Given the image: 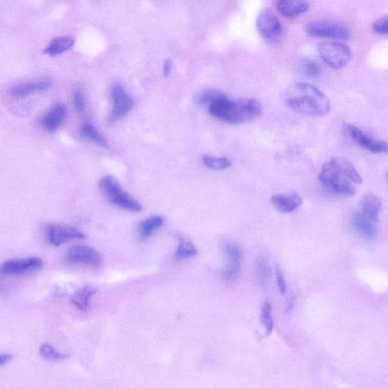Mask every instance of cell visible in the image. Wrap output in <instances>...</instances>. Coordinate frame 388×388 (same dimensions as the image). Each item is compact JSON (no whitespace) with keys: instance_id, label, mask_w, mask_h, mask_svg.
Listing matches in <instances>:
<instances>
[{"instance_id":"4dcf8cb0","label":"cell","mask_w":388,"mask_h":388,"mask_svg":"<svg viewBox=\"0 0 388 388\" xmlns=\"http://www.w3.org/2000/svg\"><path fill=\"white\" fill-rule=\"evenodd\" d=\"M74 105L79 113H83L84 111V99L83 92L80 89L75 90L73 93Z\"/></svg>"},{"instance_id":"7402d4cb","label":"cell","mask_w":388,"mask_h":388,"mask_svg":"<svg viewBox=\"0 0 388 388\" xmlns=\"http://www.w3.org/2000/svg\"><path fill=\"white\" fill-rule=\"evenodd\" d=\"M98 289L91 286H84L76 290L71 297V303L81 311H86L89 306L91 297L96 294Z\"/></svg>"},{"instance_id":"d590c367","label":"cell","mask_w":388,"mask_h":388,"mask_svg":"<svg viewBox=\"0 0 388 388\" xmlns=\"http://www.w3.org/2000/svg\"><path fill=\"white\" fill-rule=\"evenodd\" d=\"M387 180H388V172H387Z\"/></svg>"},{"instance_id":"603a6c76","label":"cell","mask_w":388,"mask_h":388,"mask_svg":"<svg viewBox=\"0 0 388 388\" xmlns=\"http://www.w3.org/2000/svg\"><path fill=\"white\" fill-rule=\"evenodd\" d=\"M164 218L161 216H154L142 221L138 227L140 239L146 240L164 224Z\"/></svg>"},{"instance_id":"9c48e42d","label":"cell","mask_w":388,"mask_h":388,"mask_svg":"<svg viewBox=\"0 0 388 388\" xmlns=\"http://www.w3.org/2000/svg\"><path fill=\"white\" fill-rule=\"evenodd\" d=\"M47 241L54 247H59L65 243L84 239L86 235L77 228L66 225L51 224L46 227Z\"/></svg>"},{"instance_id":"484cf974","label":"cell","mask_w":388,"mask_h":388,"mask_svg":"<svg viewBox=\"0 0 388 388\" xmlns=\"http://www.w3.org/2000/svg\"><path fill=\"white\" fill-rule=\"evenodd\" d=\"M260 321L265 329L266 335H270L274 329L272 306L270 303L265 302L261 308Z\"/></svg>"},{"instance_id":"d6a6232c","label":"cell","mask_w":388,"mask_h":388,"mask_svg":"<svg viewBox=\"0 0 388 388\" xmlns=\"http://www.w3.org/2000/svg\"><path fill=\"white\" fill-rule=\"evenodd\" d=\"M275 273L277 284H278V287L279 288L281 294L284 295L285 293H286L287 290L286 281H285L284 275L279 267L276 268Z\"/></svg>"},{"instance_id":"30bf717a","label":"cell","mask_w":388,"mask_h":388,"mask_svg":"<svg viewBox=\"0 0 388 388\" xmlns=\"http://www.w3.org/2000/svg\"><path fill=\"white\" fill-rule=\"evenodd\" d=\"M344 128L348 136L361 147L376 154H388V142L371 138L361 129L352 124H345Z\"/></svg>"},{"instance_id":"7c38bea8","label":"cell","mask_w":388,"mask_h":388,"mask_svg":"<svg viewBox=\"0 0 388 388\" xmlns=\"http://www.w3.org/2000/svg\"><path fill=\"white\" fill-rule=\"evenodd\" d=\"M43 266L44 261L37 257L13 259L2 264L1 272L7 275H19L38 270Z\"/></svg>"},{"instance_id":"3957f363","label":"cell","mask_w":388,"mask_h":388,"mask_svg":"<svg viewBox=\"0 0 388 388\" xmlns=\"http://www.w3.org/2000/svg\"><path fill=\"white\" fill-rule=\"evenodd\" d=\"M319 180L324 189L332 194L353 196L356 193L353 182L345 177L331 160L324 163Z\"/></svg>"},{"instance_id":"277c9868","label":"cell","mask_w":388,"mask_h":388,"mask_svg":"<svg viewBox=\"0 0 388 388\" xmlns=\"http://www.w3.org/2000/svg\"><path fill=\"white\" fill-rule=\"evenodd\" d=\"M99 186L109 201L116 207L131 212L142 211V205L129 193L124 191L113 176H104L100 180Z\"/></svg>"},{"instance_id":"4fadbf2b","label":"cell","mask_w":388,"mask_h":388,"mask_svg":"<svg viewBox=\"0 0 388 388\" xmlns=\"http://www.w3.org/2000/svg\"><path fill=\"white\" fill-rule=\"evenodd\" d=\"M224 252L227 259L224 276L228 281L239 278L241 272L243 261L242 251L235 243L228 242L224 245Z\"/></svg>"},{"instance_id":"4316f807","label":"cell","mask_w":388,"mask_h":388,"mask_svg":"<svg viewBox=\"0 0 388 388\" xmlns=\"http://www.w3.org/2000/svg\"><path fill=\"white\" fill-rule=\"evenodd\" d=\"M82 131L84 137L92 140L95 144L102 147H108L106 140L102 137L99 131L90 122H86L82 124Z\"/></svg>"},{"instance_id":"8992f818","label":"cell","mask_w":388,"mask_h":388,"mask_svg":"<svg viewBox=\"0 0 388 388\" xmlns=\"http://www.w3.org/2000/svg\"><path fill=\"white\" fill-rule=\"evenodd\" d=\"M308 35L314 37L329 38L347 41L351 38V31L340 24L328 21H315L306 26Z\"/></svg>"},{"instance_id":"ac0fdd59","label":"cell","mask_w":388,"mask_h":388,"mask_svg":"<svg viewBox=\"0 0 388 388\" xmlns=\"http://www.w3.org/2000/svg\"><path fill=\"white\" fill-rule=\"evenodd\" d=\"M360 205L361 212L364 215L373 221L374 223H377L379 212L382 205L381 198L372 192H368L361 197Z\"/></svg>"},{"instance_id":"ffe728a7","label":"cell","mask_w":388,"mask_h":388,"mask_svg":"<svg viewBox=\"0 0 388 388\" xmlns=\"http://www.w3.org/2000/svg\"><path fill=\"white\" fill-rule=\"evenodd\" d=\"M75 39L71 36L55 37L50 44L46 47L44 54L53 57L67 52L75 45Z\"/></svg>"},{"instance_id":"44dd1931","label":"cell","mask_w":388,"mask_h":388,"mask_svg":"<svg viewBox=\"0 0 388 388\" xmlns=\"http://www.w3.org/2000/svg\"><path fill=\"white\" fill-rule=\"evenodd\" d=\"M335 167L343 174V175L348 179H350L353 183L355 185H360L362 183V178L355 166L345 158L335 157L331 159Z\"/></svg>"},{"instance_id":"ba28073f","label":"cell","mask_w":388,"mask_h":388,"mask_svg":"<svg viewBox=\"0 0 388 388\" xmlns=\"http://www.w3.org/2000/svg\"><path fill=\"white\" fill-rule=\"evenodd\" d=\"M113 107L109 117L110 123L117 122L128 115L133 107V100L122 88V86L115 84L111 90Z\"/></svg>"},{"instance_id":"cb8c5ba5","label":"cell","mask_w":388,"mask_h":388,"mask_svg":"<svg viewBox=\"0 0 388 388\" xmlns=\"http://www.w3.org/2000/svg\"><path fill=\"white\" fill-rule=\"evenodd\" d=\"M299 73L308 79L319 78L322 73L320 66L310 58L301 59L298 63Z\"/></svg>"},{"instance_id":"d6986e66","label":"cell","mask_w":388,"mask_h":388,"mask_svg":"<svg viewBox=\"0 0 388 388\" xmlns=\"http://www.w3.org/2000/svg\"><path fill=\"white\" fill-rule=\"evenodd\" d=\"M353 225L356 232L365 239H374L377 234V230L373 221H371L360 211L353 216Z\"/></svg>"},{"instance_id":"f546056e","label":"cell","mask_w":388,"mask_h":388,"mask_svg":"<svg viewBox=\"0 0 388 388\" xmlns=\"http://www.w3.org/2000/svg\"><path fill=\"white\" fill-rule=\"evenodd\" d=\"M258 274L260 281L266 284L270 276V267H269L267 261L262 259L258 265Z\"/></svg>"},{"instance_id":"83f0119b","label":"cell","mask_w":388,"mask_h":388,"mask_svg":"<svg viewBox=\"0 0 388 388\" xmlns=\"http://www.w3.org/2000/svg\"><path fill=\"white\" fill-rule=\"evenodd\" d=\"M39 354L47 360L62 361L68 359L67 354L61 353L49 344H44L39 347Z\"/></svg>"},{"instance_id":"5bb4252c","label":"cell","mask_w":388,"mask_h":388,"mask_svg":"<svg viewBox=\"0 0 388 388\" xmlns=\"http://www.w3.org/2000/svg\"><path fill=\"white\" fill-rule=\"evenodd\" d=\"M52 85V82L48 80L19 84L10 89V94L14 98H26L33 96V95L48 91Z\"/></svg>"},{"instance_id":"e0dca14e","label":"cell","mask_w":388,"mask_h":388,"mask_svg":"<svg viewBox=\"0 0 388 388\" xmlns=\"http://www.w3.org/2000/svg\"><path fill=\"white\" fill-rule=\"evenodd\" d=\"M277 9L284 17L295 19L306 13L308 5L304 0H278Z\"/></svg>"},{"instance_id":"9a60e30c","label":"cell","mask_w":388,"mask_h":388,"mask_svg":"<svg viewBox=\"0 0 388 388\" xmlns=\"http://www.w3.org/2000/svg\"><path fill=\"white\" fill-rule=\"evenodd\" d=\"M66 114V107L64 104L62 102L55 104L43 118L42 125L45 130L50 133L57 131L65 121Z\"/></svg>"},{"instance_id":"5b68a950","label":"cell","mask_w":388,"mask_h":388,"mask_svg":"<svg viewBox=\"0 0 388 388\" xmlns=\"http://www.w3.org/2000/svg\"><path fill=\"white\" fill-rule=\"evenodd\" d=\"M319 52L322 60L333 69L345 67L351 62L353 55L349 46L338 42L321 44L319 46Z\"/></svg>"},{"instance_id":"1f68e13d","label":"cell","mask_w":388,"mask_h":388,"mask_svg":"<svg viewBox=\"0 0 388 388\" xmlns=\"http://www.w3.org/2000/svg\"><path fill=\"white\" fill-rule=\"evenodd\" d=\"M372 28L379 35H388V17L376 21Z\"/></svg>"},{"instance_id":"6da1fadb","label":"cell","mask_w":388,"mask_h":388,"mask_svg":"<svg viewBox=\"0 0 388 388\" xmlns=\"http://www.w3.org/2000/svg\"><path fill=\"white\" fill-rule=\"evenodd\" d=\"M284 102L294 112L313 116H324L331 111L326 94L313 84L299 82L292 84L284 93Z\"/></svg>"},{"instance_id":"7a4b0ae2","label":"cell","mask_w":388,"mask_h":388,"mask_svg":"<svg viewBox=\"0 0 388 388\" xmlns=\"http://www.w3.org/2000/svg\"><path fill=\"white\" fill-rule=\"evenodd\" d=\"M209 113L219 120L232 124L246 122L262 116L263 105L257 99L233 100L219 92L207 107Z\"/></svg>"},{"instance_id":"d4e9b609","label":"cell","mask_w":388,"mask_h":388,"mask_svg":"<svg viewBox=\"0 0 388 388\" xmlns=\"http://www.w3.org/2000/svg\"><path fill=\"white\" fill-rule=\"evenodd\" d=\"M203 164L208 169L213 170H225L232 165L231 160L226 157H213L209 155H203L202 156Z\"/></svg>"},{"instance_id":"52a82bcc","label":"cell","mask_w":388,"mask_h":388,"mask_svg":"<svg viewBox=\"0 0 388 388\" xmlns=\"http://www.w3.org/2000/svg\"><path fill=\"white\" fill-rule=\"evenodd\" d=\"M256 26L265 41L274 44L279 41L282 34L281 22L270 10L266 9L259 12Z\"/></svg>"},{"instance_id":"e575fe53","label":"cell","mask_w":388,"mask_h":388,"mask_svg":"<svg viewBox=\"0 0 388 388\" xmlns=\"http://www.w3.org/2000/svg\"><path fill=\"white\" fill-rule=\"evenodd\" d=\"M13 358V355L9 353H3L0 355V366L3 367L6 363L11 361Z\"/></svg>"},{"instance_id":"f1b7e54d","label":"cell","mask_w":388,"mask_h":388,"mask_svg":"<svg viewBox=\"0 0 388 388\" xmlns=\"http://www.w3.org/2000/svg\"><path fill=\"white\" fill-rule=\"evenodd\" d=\"M197 250L194 245L189 241L182 240L176 250V256L178 259H184L195 257Z\"/></svg>"},{"instance_id":"2e32d148","label":"cell","mask_w":388,"mask_h":388,"mask_svg":"<svg viewBox=\"0 0 388 388\" xmlns=\"http://www.w3.org/2000/svg\"><path fill=\"white\" fill-rule=\"evenodd\" d=\"M274 207L282 213L295 212L303 203L302 198L296 192L274 195L271 198Z\"/></svg>"},{"instance_id":"836d02e7","label":"cell","mask_w":388,"mask_h":388,"mask_svg":"<svg viewBox=\"0 0 388 388\" xmlns=\"http://www.w3.org/2000/svg\"><path fill=\"white\" fill-rule=\"evenodd\" d=\"M172 69V61L171 59L165 60L164 67H163V73L165 77H168Z\"/></svg>"},{"instance_id":"8fae6325","label":"cell","mask_w":388,"mask_h":388,"mask_svg":"<svg viewBox=\"0 0 388 388\" xmlns=\"http://www.w3.org/2000/svg\"><path fill=\"white\" fill-rule=\"evenodd\" d=\"M68 263L99 268L102 263L100 253L93 248L77 245L71 248L66 255Z\"/></svg>"}]
</instances>
